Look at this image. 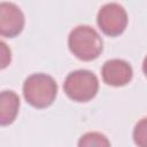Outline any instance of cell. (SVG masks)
<instances>
[{
    "mask_svg": "<svg viewBox=\"0 0 147 147\" xmlns=\"http://www.w3.org/2000/svg\"><path fill=\"white\" fill-rule=\"evenodd\" d=\"M20 98L14 91H3L0 95V124H11L18 113Z\"/></svg>",
    "mask_w": 147,
    "mask_h": 147,
    "instance_id": "cell-7",
    "label": "cell"
},
{
    "mask_svg": "<svg viewBox=\"0 0 147 147\" xmlns=\"http://www.w3.org/2000/svg\"><path fill=\"white\" fill-rule=\"evenodd\" d=\"M70 52L82 61H92L99 57L103 49V41L98 31L90 25L74 28L68 37Z\"/></svg>",
    "mask_w": 147,
    "mask_h": 147,
    "instance_id": "cell-1",
    "label": "cell"
},
{
    "mask_svg": "<svg viewBox=\"0 0 147 147\" xmlns=\"http://www.w3.org/2000/svg\"><path fill=\"white\" fill-rule=\"evenodd\" d=\"M57 84L55 79L46 74H32L23 83V95L25 101L34 108H47L56 98Z\"/></svg>",
    "mask_w": 147,
    "mask_h": 147,
    "instance_id": "cell-2",
    "label": "cell"
},
{
    "mask_svg": "<svg viewBox=\"0 0 147 147\" xmlns=\"http://www.w3.org/2000/svg\"><path fill=\"white\" fill-rule=\"evenodd\" d=\"M132 137L138 147H147V116L141 118L136 124Z\"/></svg>",
    "mask_w": 147,
    "mask_h": 147,
    "instance_id": "cell-9",
    "label": "cell"
},
{
    "mask_svg": "<svg viewBox=\"0 0 147 147\" xmlns=\"http://www.w3.org/2000/svg\"><path fill=\"white\" fill-rule=\"evenodd\" d=\"M24 14L18 6L13 2L0 3V34L7 38L18 36L24 28Z\"/></svg>",
    "mask_w": 147,
    "mask_h": 147,
    "instance_id": "cell-5",
    "label": "cell"
},
{
    "mask_svg": "<svg viewBox=\"0 0 147 147\" xmlns=\"http://www.w3.org/2000/svg\"><path fill=\"white\" fill-rule=\"evenodd\" d=\"M142 71H144V74H145V76L147 77V55L145 56L144 62H142Z\"/></svg>",
    "mask_w": 147,
    "mask_h": 147,
    "instance_id": "cell-11",
    "label": "cell"
},
{
    "mask_svg": "<svg viewBox=\"0 0 147 147\" xmlns=\"http://www.w3.org/2000/svg\"><path fill=\"white\" fill-rule=\"evenodd\" d=\"M63 90L69 99L76 102H87L96 95L99 91V80L90 70H75L65 77Z\"/></svg>",
    "mask_w": 147,
    "mask_h": 147,
    "instance_id": "cell-3",
    "label": "cell"
},
{
    "mask_svg": "<svg viewBox=\"0 0 147 147\" xmlns=\"http://www.w3.org/2000/svg\"><path fill=\"white\" fill-rule=\"evenodd\" d=\"M102 79L107 85L119 87L129 84L133 77V70L129 62L122 59H111L105 62L101 69Z\"/></svg>",
    "mask_w": 147,
    "mask_h": 147,
    "instance_id": "cell-6",
    "label": "cell"
},
{
    "mask_svg": "<svg viewBox=\"0 0 147 147\" xmlns=\"http://www.w3.org/2000/svg\"><path fill=\"white\" fill-rule=\"evenodd\" d=\"M10 62V49L7 45L1 41V69H5Z\"/></svg>",
    "mask_w": 147,
    "mask_h": 147,
    "instance_id": "cell-10",
    "label": "cell"
},
{
    "mask_svg": "<svg viewBox=\"0 0 147 147\" xmlns=\"http://www.w3.org/2000/svg\"><path fill=\"white\" fill-rule=\"evenodd\" d=\"M77 147H111L108 138L100 132H86L83 134Z\"/></svg>",
    "mask_w": 147,
    "mask_h": 147,
    "instance_id": "cell-8",
    "label": "cell"
},
{
    "mask_svg": "<svg viewBox=\"0 0 147 147\" xmlns=\"http://www.w3.org/2000/svg\"><path fill=\"white\" fill-rule=\"evenodd\" d=\"M96 23L105 34L109 37L119 36L124 32L127 25L126 10L119 3H106L98 13Z\"/></svg>",
    "mask_w": 147,
    "mask_h": 147,
    "instance_id": "cell-4",
    "label": "cell"
}]
</instances>
